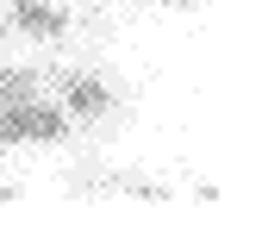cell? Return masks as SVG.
Segmentation results:
<instances>
[{
	"mask_svg": "<svg viewBox=\"0 0 262 250\" xmlns=\"http://www.w3.org/2000/svg\"><path fill=\"white\" fill-rule=\"evenodd\" d=\"M62 138H69V113L56 100L25 94V100L0 107V144H62Z\"/></svg>",
	"mask_w": 262,
	"mask_h": 250,
	"instance_id": "6da1fadb",
	"label": "cell"
},
{
	"mask_svg": "<svg viewBox=\"0 0 262 250\" xmlns=\"http://www.w3.org/2000/svg\"><path fill=\"white\" fill-rule=\"evenodd\" d=\"M7 19L25 31V38H62V31H69V13L44 7V0H13V7H7Z\"/></svg>",
	"mask_w": 262,
	"mask_h": 250,
	"instance_id": "3957f363",
	"label": "cell"
},
{
	"mask_svg": "<svg viewBox=\"0 0 262 250\" xmlns=\"http://www.w3.org/2000/svg\"><path fill=\"white\" fill-rule=\"evenodd\" d=\"M0 200H13V187H0Z\"/></svg>",
	"mask_w": 262,
	"mask_h": 250,
	"instance_id": "8992f818",
	"label": "cell"
},
{
	"mask_svg": "<svg viewBox=\"0 0 262 250\" xmlns=\"http://www.w3.org/2000/svg\"><path fill=\"white\" fill-rule=\"evenodd\" d=\"M25 94H38V69H0V107L25 100Z\"/></svg>",
	"mask_w": 262,
	"mask_h": 250,
	"instance_id": "277c9868",
	"label": "cell"
},
{
	"mask_svg": "<svg viewBox=\"0 0 262 250\" xmlns=\"http://www.w3.org/2000/svg\"><path fill=\"white\" fill-rule=\"evenodd\" d=\"M162 7H200V0H162Z\"/></svg>",
	"mask_w": 262,
	"mask_h": 250,
	"instance_id": "5b68a950",
	"label": "cell"
},
{
	"mask_svg": "<svg viewBox=\"0 0 262 250\" xmlns=\"http://www.w3.org/2000/svg\"><path fill=\"white\" fill-rule=\"evenodd\" d=\"M62 113L69 119H106L113 113V88L94 75H62Z\"/></svg>",
	"mask_w": 262,
	"mask_h": 250,
	"instance_id": "7a4b0ae2",
	"label": "cell"
}]
</instances>
